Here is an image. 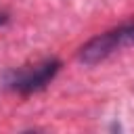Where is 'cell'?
I'll use <instances>...</instances> for the list:
<instances>
[{"label":"cell","instance_id":"obj_1","mask_svg":"<svg viewBox=\"0 0 134 134\" xmlns=\"http://www.w3.org/2000/svg\"><path fill=\"white\" fill-rule=\"evenodd\" d=\"M63 63L57 57H44L36 63H27L21 67H13L6 69L0 77L2 88L21 96H29L34 92L44 90L61 71Z\"/></svg>","mask_w":134,"mask_h":134},{"label":"cell","instance_id":"obj_2","mask_svg":"<svg viewBox=\"0 0 134 134\" xmlns=\"http://www.w3.org/2000/svg\"><path fill=\"white\" fill-rule=\"evenodd\" d=\"M134 46V21L121 23L117 27H111L103 34H96L77 50V61L82 65L94 67L103 61H107L111 54H115L121 48Z\"/></svg>","mask_w":134,"mask_h":134},{"label":"cell","instance_id":"obj_3","mask_svg":"<svg viewBox=\"0 0 134 134\" xmlns=\"http://www.w3.org/2000/svg\"><path fill=\"white\" fill-rule=\"evenodd\" d=\"M6 23H8V13L6 10H0V27L6 25Z\"/></svg>","mask_w":134,"mask_h":134}]
</instances>
